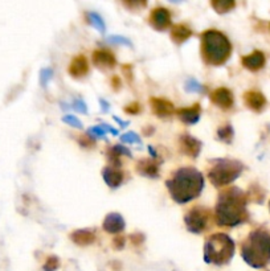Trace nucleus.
I'll list each match as a JSON object with an SVG mask.
<instances>
[{
    "label": "nucleus",
    "instance_id": "nucleus-1",
    "mask_svg": "<svg viewBox=\"0 0 270 271\" xmlns=\"http://www.w3.org/2000/svg\"><path fill=\"white\" fill-rule=\"evenodd\" d=\"M248 197L243 190L233 186L223 190L215 208V220L219 226L233 228L248 220Z\"/></svg>",
    "mask_w": 270,
    "mask_h": 271
},
{
    "label": "nucleus",
    "instance_id": "nucleus-2",
    "mask_svg": "<svg viewBox=\"0 0 270 271\" xmlns=\"http://www.w3.org/2000/svg\"><path fill=\"white\" fill-rule=\"evenodd\" d=\"M166 186L174 201L185 204L200 196L204 188V178L196 168L183 167L175 171L166 181Z\"/></svg>",
    "mask_w": 270,
    "mask_h": 271
},
{
    "label": "nucleus",
    "instance_id": "nucleus-3",
    "mask_svg": "<svg viewBox=\"0 0 270 271\" xmlns=\"http://www.w3.org/2000/svg\"><path fill=\"white\" fill-rule=\"evenodd\" d=\"M241 256L249 266L265 268L270 262V234L265 229L251 232L241 246Z\"/></svg>",
    "mask_w": 270,
    "mask_h": 271
},
{
    "label": "nucleus",
    "instance_id": "nucleus-4",
    "mask_svg": "<svg viewBox=\"0 0 270 271\" xmlns=\"http://www.w3.org/2000/svg\"><path fill=\"white\" fill-rule=\"evenodd\" d=\"M232 44L224 33L208 29L201 35V56L208 65H223L231 57Z\"/></svg>",
    "mask_w": 270,
    "mask_h": 271
},
{
    "label": "nucleus",
    "instance_id": "nucleus-5",
    "mask_svg": "<svg viewBox=\"0 0 270 271\" xmlns=\"http://www.w3.org/2000/svg\"><path fill=\"white\" fill-rule=\"evenodd\" d=\"M235 254V241L225 233L209 237L204 245V261L207 264L223 266L231 262Z\"/></svg>",
    "mask_w": 270,
    "mask_h": 271
},
{
    "label": "nucleus",
    "instance_id": "nucleus-6",
    "mask_svg": "<svg viewBox=\"0 0 270 271\" xmlns=\"http://www.w3.org/2000/svg\"><path fill=\"white\" fill-rule=\"evenodd\" d=\"M244 166L239 160L235 159H213L209 163L208 168V179L213 185L220 188V186L228 185L240 178L243 174Z\"/></svg>",
    "mask_w": 270,
    "mask_h": 271
},
{
    "label": "nucleus",
    "instance_id": "nucleus-7",
    "mask_svg": "<svg viewBox=\"0 0 270 271\" xmlns=\"http://www.w3.org/2000/svg\"><path fill=\"white\" fill-rule=\"evenodd\" d=\"M209 217H211L209 209L204 206H195L192 209H189L184 216L185 228L193 234H200L207 228Z\"/></svg>",
    "mask_w": 270,
    "mask_h": 271
},
{
    "label": "nucleus",
    "instance_id": "nucleus-8",
    "mask_svg": "<svg viewBox=\"0 0 270 271\" xmlns=\"http://www.w3.org/2000/svg\"><path fill=\"white\" fill-rule=\"evenodd\" d=\"M151 25L158 31H166L171 25V13L167 8L156 7L152 9L150 15Z\"/></svg>",
    "mask_w": 270,
    "mask_h": 271
},
{
    "label": "nucleus",
    "instance_id": "nucleus-9",
    "mask_svg": "<svg viewBox=\"0 0 270 271\" xmlns=\"http://www.w3.org/2000/svg\"><path fill=\"white\" fill-rule=\"evenodd\" d=\"M179 143H180V150L183 154H185L189 158H197L200 155L201 151V142L197 140L196 138L188 135V134H184V135L180 136L179 139Z\"/></svg>",
    "mask_w": 270,
    "mask_h": 271
},
{
    "label": "nucleus",
    "instance_id": "nucleus-10",
    "mask_svg": "<svg viewBox=\"0 0 270 271\" xmlns=\"http://www.w3.org/2000/svg\"><path fill=\"white\" fill-rule=\"evenodd\" d=\"M211 99L215 105L224 110H228L233 106V94L227 88H219V89L213 90L211 94Z\"/></svg>",
    "mask_w": 270,
    "mask_h": 271
},
{
    "label": "nucleus",
    "instance_id": "nucleus-11",
    "mask_svg": "<svg viewBox=\"0 0 270 271\" xmlns=\"http://www.w3.org/2000/svg\"><path fill=\"white\" fill-rule=\"evenodd\" d=\"M244 102L251 110L257 112L263 111L267 106V98L264 97L263 93L256 91V90H251L244 94Z\"/></svg>",
    "mask_w": 270,
    "mask_h": 271
},
{
    "label": "nucleus",
    "instance_id": "nucleus-12",
    "mask_svg": "<svg viewBox=\"0 0 270 271\" xmlns=\"http://www.w3.org/2000/svg\"><path fill=\"white\" fill-rule=\"evenodd\" d=\"M93 64L100 68V69H112L114 68L117 64L116 57L113 56L112 52L104 51V49H100V51L93 52Z\"/></svg>",
    "mask_w": 270,
    "mask_h": 271
},
{
    "label": "nucleus",
    "instance_id": "nucleus-13",
    "mask_svg": "<svg viewBox=\"0 0 270 271\" xmlns=\"http://www.w3.org/2000/svg\"><path fill=\"white\" fill-rule=\"evenodd\" d=\"M102 228L106 230L110 234H118L125 229V220L124 217L121 216L120 213H109L108 216L105 217L104 224H102Z\"/></svg>",
    "mask_w": 270,
    "mask_h": 271
},
{
    "label": "nucleus",
    "instance_id": "nucleus-14",
    "mask_svg": "<svg viewBox=\"0 0 270 271\" xmlns=\"http://www.w3.org/2000/svg\"><path fill=\"white\" fill-rule=\"evenodd\" d=\"M150 105L152 108V112L156 114L159 118H167L174 114L175 108L174 105L170 101H167L164 98H151Z\"/></svg>",
    "mask_w": 270,
    "mask_h": 271
},
{
    "label": "nucleus",
    "instance_id": "nucleus-15",
    "mask_svg": "<svg viewBox=\"0 0 270 271\" xmlns=\"http://www.w3.org/2000/svg\"><path fill=\"white\" fill-rule=\"evenodd\" d=\"M102 178L110 188H118L124 182V172L120 167H106L102 170Z\"/></svg>",
    "mask_w": 270,
    "mask_h": 271
},
{
    "label": "nucleus",
    "instance_id": "nucleus-16",
    "mask_svg": "<svg viewBox=\"0 0 270 271\" xmlns=\"http://www.w3.org/2000/svg\"><path fill=\"white\" fill-rule=\"evenodd\" d=\"M136 171L144 178L155 179L159 176V163L156 159H142L136 164Z\"/></svg>",
    "mask_w": 270,
    "mask_h": 271
},
{
    "label": "nucleus",
    "instance_id": "nucleus-17",
    "mask_svg": "<svg viewBox=\"0 0 270 271\" xmlns=\"http://www.w3.org/2000/svg\"><path fill=\"white\" fill-rule=\"evenodd\" d=\"M200 105L196 103V105H193L192 107H183L179 108L178 111H176V115L179 116V119L181 122H184L185 124H195L199 122L200 119Z\"/></svg>",
    "mask_w": 270,
    "mask_h": 271
},
{
    "label": "nucleus",
    "instance_id": "nucleus-18",
    "mask_svg": "<svg viewBox=\"0 0 270 271\" xmlns=\"http://www.w3.org/2000/svg\"><path fill=\"white\" fill-rule=\"evenodd\" d=\"M89 72V64L85 56H77L72 60L69 65V73L74 78L85 77Z\"/></svg>",
    "mask_w": 270,
    "mask_h": 271
},
{
    "label": "nucleus",
    "instance_id": "nucleus-19",
    "mask_svg": "<svg viewBox=\"0 0 270 271\" xmlns=\"http://www.w3.org/2000/svg\"><path fill=\"white\" fill-rule=\"evenodd\" d=\"M241 62L247 69L252 70V72H257L265 66V56H264L263 52L256 51L253 53L248 54V56H244Z\"/></svg>",
    "mask_w": 270,
    "mask_h": 271
},
{
    "label": "nucleus",
    "instance_id": "nucleus-20",
    "mask_svg": "<svg viewBox=\"0 0 270 271\" xmlns=\"http://www.w3.org/2000/svg\"><path fill=\"white\" fill-rule=\"evenodd\" d=\"M70 240L78 246H88L94 244L96 241V232L90 229H78L70 234Z\"/></svg>",
    "mask_w": 270,
    "mask_h": 271
},
{
    "label": "nucleus",
    "instance_id": "nucleus-21",
    "mask_svg": "<svg viewBox=\"0 0 270 271\" xmlns=\"http://www.w3.org/2000/svg\"><path fill=\"white\" fill-rule=\"evenodd\" d=\"M108 155L109 162L112 163L113 167H121V156H128V158H132V152L129 151V148L121 146V144H117V146H113L108 150L106 152Z\"/></svg>",
    "mask_w": 270,
    "mask_h": 271
},
{
    "label": "nucleus",
    "instance_id": "nucleus-22",
    "mask_svg": "<svg viewBox=\"0 0 270 271\" xmlns=\"http://www.w3.org/2000/svg\"><path fill=\"white\" fill-rule=\"evenodd\" d=\"M191 35H192V31L185 24H178L171 31V39L174 40L176 44L184 43L185 40H188L191 37Z\"/></svg>",
    "mask_w": 270,
    "mask_h": 271
},
{
    "label": "nucleus",
    "instance_id": "nucleus-23",
    "mask_svg": "<svg viewBox=\"0 0 270 271\" xmlns=\"http://www.w3.org/2000/svg\"><path fill=\"white\" fill-rule=\"evenodd\" d=\"M86 16H88V21L92 24L93 27L96 28L97 31H100L101 33H105L106 27H105V21L104 19L101 17V15H98L97 12H89Z\"/></svg>",
    "mask_w": 270,
    "mask_h": 271
},
{
    "label": "nucleus",
    "instance_id": "nucleus-24",
    "mask_svg": "<svg viewBox=\"0 0 270 271\" xmlns=\"http://www.w3.org/2000/svg\"><path fill=\"white\" fill-rule=\"evenodd\" d=\"M213 8H215V11L219 12V13H225V12H229L232 8L235 7L236 3L235 1H232V0H215L211 3Z\"/></svg>",
    "mask_w": 270,
    "mask_h": 271
},
{
    "label": "nucleus",
    "instance_id": "nucleus-25",
    "mask_svg": "<svg viewBox=\"0 0 270 271\" xmlns=\"http://www.w3.org/2000/svg\"><path fill=\"white\" fill-rule=\"evenodd\" d=\"M233 135H235V131H233V127H232L231 124L221 126V127L217 130V136H219V139L225 142V143H231L232 139H233Z\"/></svg>",
    "mask_w": 270,
    "mask_h": 271
},
{
    "label": "nucleus",
    "instance_id": "nucleus-26",
    "mask_svg": "<svg viewBox=\"0 0 270 271\" xmlns=\"http://www.w3.org/2000/svg\"><path fill=\"white\" fill-rule=\"evenodd\" d=\"M185 91H188V93H204V86L199 84L196 80H188V81L185 82L184 86Z\"/></svg>",
    "mask_w": 270,
    "mask_h": 271
},
{
    "label": "nucleus",
    "instance_id": "nucleus-27",
    "mask_svg": "<svg viewBox=\"0 0 270 271\" xmlns=\"http://www.w3.org/2000/svg\"><path fill=\"white\" fill-rule=\"evenodd\" d=\"M121 140H122L124 143L139 144V146H142V139L139 138L138 134H135V132H133V131L126 132L125 135L121 136Z\"/></svg>",
    "mask_w": 270,
    "mask_h": 271
},
{
    "label": "nucleus",
    "instance_id": "nucleus-28",
    "mask_svg": "<svg viewBox=\"0 0 270 271\" xmlns=\"http://www.w3.org/2000/svg\"><path fill=\"white\" fill-rule=\"evenodd\" d=\"M108 41L112 44H116V45H126V47L129 48L133 47L132 40H129L128 37H124V36H118V35L109 36Z\"/></svg>",
    "mask_w": 270,
    "mask_h": 271
},
{
    "label": "nucleus",
    "instance_id": "nucleus-29",
    "mask_svg": "<svg viewBox=\"0 0 270 271\" xmlns=\"http://www.w3.org/2000/svg\"><path fill=\"white\" fill-rule=\"evenodd\" d=\"M52 77H53V70L50 69V68L41 69V72H40V84H41V86L45 88L46 84L52 80Z\"/></svg>",
    "mask_w": 270,
    "mask_h": 271
},
{
    "label": "nucleus",
    "instance_id": "nucleus-30",
    "mask_svg": "<svg viewBox=\"0 0 270 271\" xmlns=\"http://www.w3.org/2000/svg\"><path fill=\"white\" fill-rule=\"evenodd\" d=\"M62 122L66 124H69V126H72V127H74V128H82L81 120L78 119L77 116L70 115V114H68V115H65V116H62Z\"/></svg>",
    "mask_w": 270,
    "mask_h": 271
},
{
    "label": "nucleus",
    "instance_id": "nucleus-31",
    "mask_svg": "<svg viewBox=\"0 0 270 271\" xmlns=\"http://www.w3.org/2000/svg\"><path fill=\"white\" fill-rule=\"evenodd\" d=\"M60 268V261L57 257H49L44 265V271H56Z\"/></svg>",
    "mask_w": 270,
    "mask_h": 271
},
{
    "label": "nucleus",
    "instance_id": "nucleus-32",
    "mask_svg": "<svg viewBox=\"0 0 270 271\" xmlns=\"http://www.w3.org/2000/svg\"><path fill=\"white\" fill-rule=\"evenodd\" d=\"M89 135H93V136H96V138H105L106 136V134L108 132L105 131L104 127L102 126H93V127L89 128Z\"/></svg>",
    "mask_w": 270,
    "mask_h": 271
},
{
    "label": "nucleus",
    "instance_id": "nucleus-33",
    "mask_svg": "<svg viewBox=\"0 0 270 271\" xmlns=\"http://www.w3.org/2000/svg\"><path fill=\"white\" fill-rule=\"evenodd\" d=\"M73 108L76 110V111L78 112H82V114H86L88 112V106H86V103L82 99H74L73 102Z\"/></svg>",
    "mask_w": 270,
    "mask_h": 271
},
{
    "label": "nucleus",
    "instance_id": "nucleus-34",
    "mask_svg": "<svg viewBox=\"0 0 270 271\" xmlns=\"http://www.w3.org/2000/svg\"><path fill=\"white\" fill-rule=\"evenodd\" d=\"M113 248L117 249V250H121V249L125 248V238L122 236H118L116 240L113 241Z\"/></svg>",
    "mask_w": 270,
    "mask_h": 271
},
{
    "label": "nucleus",
    "instance_id": "nucleus-35",
    "mask_svg": "<svg viewBox=\"0 0 270 271\" xmlns=\"http://www.w3.org/2000/svg\"><path fill=\"white\" fill-rule=\"evenodd\" d=\"M125 111L129 112V114H138L140 111V106L135 102V103H132V105H129L128 107L125 108Z\"/></svg>",
    "mask_w": 270,
    "mask_h": 271
},
{
    "label": "nucleus",
    "instance_id": "nucleus-36",
    "mask_svg": "<svg viewBox=\"0 0 270 271\" xmlns=\"http://www.w3.org/2000/svg\"><path fill=\"white\" fill-rule=\"evenodd\" d=\"M130 240L133 241V244L134 245H140L144 241V236H143L142 233H135V234H133L132 237H130Z\"/></svg>",
    "mask_w": 270,
    "mask_h": 271
},
{
    "label": "nucleus",
    "instance_id": "nucleus-37",
    "mask_svg": "<svg viewBox=\"0 0 270 271\" xmlns=\"http://www.w3.org/2000/svg\"><path fill=\"white\" fill-rule=\"evenodd\" d=\"M80 144H81L82 147H92L93 144H94V140H92V138L89 136H81V139H80Z\"/></svg>",
    "mask_w": 270,
    "mask_h": 271
},
{
    "label": "nucleus",
    "instance_id": "nucleus-38",
    "mask_svg": "<svg viewBox=\"0 0 270 271\" xmlns=\"http://www.w3.org/2000/svg\"><path fill=\"white\" fill-rule=\"evenodd\" d=\"M101 126L104 127L105 131L110 132L112 135H118V130H117V128L112 127V126H109V124H106V123H102V124H101Z\"/></svg>",
    "mask_w": 270,
    "mask_h": 271
},
{
    "label": "nucleus",
    "instance_id": "nucleus-39",
    "mask_svg": "<svg viewBox=\"0 0 270 271\" xmlns=\"http://www.w3.org/2000/svg\"><path fill=\"white\" fill-rule=\"evenodd\" d=\"M100 105H101V110L104 112H108L109 108H110V106H109V103L105 99H102V98H100Z\"/></svg>",
    "mask_w": 270,
    "mask_h": 271
},
{
    "label": "nucleus",
    "instance_id": "nucleus-40",
    "mask_svg": "<svg viewBox=\"0 0 270 271\" xmlns=\"http://www.w3.org/2000/svg\"><path fill=\"white\" fill-rule=\"evenodd\" d=\"M112 82H113V88H116V90L120 89V86H121L120 78H118V77H113Z\"/></svg>",
    "mask_w": 270,
    "mask_h": 271
},
{
    "label": "nucleus",
    "instance_id": "nucleus-41",
    "mask_svg": "<svg viewBox=\"0 0 270 271\" xmlns=\"http://www.w3.org/2000/svg\"><path fill=\"white\" fill-rule=\"evenodd\" d=\"M113 118H114V120H116L117 123H120L121 126H122V127H126V126H129V122H125V120H122V119H120V118H118V116H113Z\"/></svg>",
    "mask_w": 270,
    "mask_h": 271
},
{
    "label": "nucleus",
    "instance_id": "nucleus-42",
    "mask_svg": "<svg viewBox=\"0 0 270 271\" xmlns=\"http://www.w3.org/2000/svg\"><path fill=\"white\" fill-rule=\"evenodd\" d=\"M148 151H150V154L152 155V158H154V159H156V158H158V154H156V151H155L152 146H148Z\"/></svg>",
    "mask_w": 270,
    "mask_h": 271
},
{
    "label": "nucleus",
    "instance_id": "nucleus-43",
    "mask_svg": "<svg viewBox=\"0 0 270 271\" xmlns=\"http://www.w3.org/2000/svg\"><path fill=\"white\" fill-rule=\"evenodd\" d=\"M269 208H270V204H269Z\"/></svg>",
    "mask_w": 270,
    "mask_h": 271
}]
</instances>
